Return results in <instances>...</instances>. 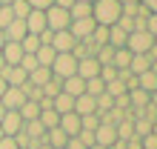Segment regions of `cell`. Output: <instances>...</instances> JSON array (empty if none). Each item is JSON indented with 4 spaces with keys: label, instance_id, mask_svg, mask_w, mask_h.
Returning a JSON list of instances; mask_svg holds the SVG:
<instances>
[{
    "label": "cell",
    "instance_id": "be15d7a7",
    "mask_svg": "<svg viewBox=\"0 0 157 149\" xmlns=\"http://www.w3.org/2000/svg\"><path fill=\"white\" fill-rule=\"evenodd\" d=\"M3 115H6V109H3V103H0V118H3Z\"/></svg>",
    "mask_w": 157,
    "mask_h": 149
},
{
    "label": "cell",
    "instance_id": "e575fe53",
    "mask_svg": "<svg viewBox=\"0 0 157 149\" xmlns=\"http://www.w3.org/2000/svg\"><path fill=\"white\" fill-rule=\"evenodd\" d=\"M146 135H151V120L134 118V138H146Z\"/></svg>",
    "mask_w": 157,
    "mask_h": 149
},
{
    "label": "cell",
    "instance_id": "4dcf8cb0",
    "mask_svg": "<svg viewBox=\"0 0 157 149\" xmlns=\"http://www.w3.org/2000/svg\"><path fill=\"white\" fill-rule=\"evenodd\" d=\"M9 9H12V14L17 17V20H26V14L32 12V6L26 3V0H14V3H9Z\"/></svg>",
    "mask_w": 157,
    "mask_h": 149
},
{
    "label": "cell",
    "instance_id": "9c48e42d",
    "mask_svg": "<svg viewBox=\"0 0 157 149\" xmlns=\"http://www.w3.org/2000/svg\"><path fill=\"white\" fill-rule=\"evenodd\" d=\"M0 78L6 80V86H23L29 74H26L20 66H3V69H0Z\"/></svg>",
    "mask_w": 157,
    "mask_h": 149
},
{
    "label": "cell",
    "instance_id": "d4e9b609",
    "mask_svg": "<svg viewBox=\"0 0 157 149\" xmlns=\"http://www.w3.org/2000/svg\"><path fill=\"white\" fill-rule=\"evenodd\" d=\"M137 89H143V92H157V74L149 69V72H143V74H137Z\"/></svg>",
    "mask_w": 157,
    "mask_h": 149
},
{
    "label": "cell",
    "instance_id": "d6986e66",
    "mask_svg": "<svg viewBox=\"0 0 157 149\" xmlns=\"http://www.w3.org/2000/svg\"><path fill=\"white\" fill-rule=\"evenodd\" d=\"M66 141H69V135L63 132L60 126H54V129H46V143H49L52 149H63V146H66Z\"/></svg>",
    "mask_w": 157,
    "mask_h": 149
},
{
    "label": "cell",
    "instance_id": "836d02e7",
    "mask_svg": "<svg viewBox=\"0 0 157 149\" xmlns=\"http://www.w3.org/2000/svg\"><path fill=\"white\" fill-rule=\"evenodd\" d=\"M69 17L77 20V17H91V3H75L69 9Z\"/></svg>",
    "mask_w": 157,
    "mask_h": 149
},
{
    "label": "cell",
    "instance_id": "4316f807",
    "mask_svg": "<svg viewBox=\"0 0 157 149\" xmlns=\"http://www.w3.org/2000/svg\"><path fill=\"white\" fill-rule=\"evenodd\" d=\"M54 54H57V52H54L52 46H40V49L34 52V60H37V66H49V69H52V63H54Z\"/></svg>",
    "mask_w": 157,
    "mask_h": 149
},
{
    "label": "cell",
    "instance_id": "603a6c76",
    "mask_svg": "<svg viewBox=\"0 0 157 149\" xmlns=\"http://www.w3.org/2000/svg\"><path fill=\"white\" fill-rule=\"evenodd\" d=\"M149 92H143V89H132L128 92V109H146L149 106Z\"/></svg>",
    "mask_w": 157,
    "mask_h": 149
},
{
    "label": "cell",
    "instance_id": "e7e4bbea",
    "mask_svg": "<svg viewBox=\"0 0 157 149\" xmlns=\"http://www.w3.org/2000/svg\"><path fill=\"white\" fill-rule=\"evenodd\" d=\"M0 138H6V135H3V129H0Z\"/></svg>",
    "mask_w": 157,
    "mask_h": 149
},
{
    "label": "cell",
    "instance_id": "f6af8a7d",
    "mask_svg": "<svg viewBox=\"0 0 157 149\" xmlns=\"http://www.w3.org/2000/svg\"><path fill=\"white\" fill-rule=\"evenodd\" d=\"M140 143H143V149H157V135L151 132V135H146V138H140Z\"/></svg>",
    "mask_w": 157,
    "mask_h": 149
},
{
    "label": "cell",
    "instance_id": "8d00e7d4",
    "mask_svg": "<svg viewBox=\"0 0 157 149\" xmlns=\"http://www.w3.org/2000/svg\"><path fill=\"white\" fill-rule=\"evenodd\" d=\"M126 83L120 80V78H114L112 83H106V95H112V98H120V95H126Z\"/></svg>",
    "mask_w": 157,
    "mask_h": 149
},
{
    "label": "cell",
    "instance_id": "6125c7cd",
    "mask_svg": "<svg viewBox=\"0 0 157 149\" xmlns=\"http://www.w3.org/2000/svg\"><path fill=\"white\" fill-rule=\"evenodd\" d=\"M0 3H3V6H9V3H14V0H0Z\"/></svg>",
    "mask_w": 157,
    "mask_h": 149
},
{
    "label": "cell",
    "instance_id": "60d3db41",
    "mask_svg": "<svg viewBox=\"0 0 157 149\" xmlns=\"http://www.w3.org/2000/svg\"><path fill=\"white\" fill-rule=\"evenodd\" d=\"M12 20H14V14H12V9L0 3V29H6V26L12 23Z\"/></svg>",
    "mask_w": 157,
    "mask_h": 149
},
{
    "label": "cell",
    "instance_id": "6da1fadb",
    "mask_svg": "<svg viewBox=\"0 0 157 149\" xmlns=\"http://www.w3.org/2000/svg\"><path fill=\"white\" fill-rule=\"evenodd\" d=\"M123 14V6L120 0H94L91 3V20L97 26H114Z\"/></svg>",
    "mask_w": 157,
    "mask_h": 149
},
{
    "label": "cell",
    "instance_id": "ffe728a7",
    "mask_svg": "<svg viewBox=\"0 0 157 149\" xmlns=\"http://www.w3.org/2000/svg\"><path fill=\"white\" fill-rule=\"evenodd\" d=\"M23 132L29 135V141H32L34 146H37L43 138H46V129H43V123H40V120H29V123H23Z\"/></svg>",
    "mask_w": 157,
    "mask_h": 149
},
{
    "label": "cell",
    "instance_id": "d6a6232c",
    "mask_svg": "<svg viewBox=\"0 0 157 149\" xmlns=\"http://www.w3.org/2000/svg\"><path fill=\"white\" fill-rule=\"evenodd\" d=\"M94 46H106L109 43V26H94V32H91V37H89Z\"/></svg>",
    "mask_w": 157,
    "mask_h": 149
},
{
    "label": "cell",
    "instance_id": "30bf717a",
    "mask_svg": "<svg viewBox=\"0 0 157 149\" xmlns=\"http://www.w3.org/2000/svg\"><path fill=\"white\" fill-rule=\"evenodd\" d=\"M23 23H26V29H29L32 34H40L43 29H49V26H46V12H40V9H32Z\"/></svg>",
    "mask_w": 157,
    "mask_h": 149
},
{
    "label": "cell",
    "instance_id": "f35d334b",
    "mask_svg": "<svg viewBox=\"0 0 157 149\" xmlns=\"http://www.w3.org/2000/svg\"><path fill=\"white\" fill-rule=\"evenodd\" d=\"M97 126H100V115H97V112H94V115H80V129L94 132Z\"/></svg>",
    "mask_w": 157,
    "mask_h": 149
},
{
    "label": "cell",
    "instance_id": "f907efd6",
    "mask_svg": "<svg viewBox=\"0 0 157 149\" xmlns=\"http://www.w3.org/2000/svg\"><path fill=\"white\" fill-rule=\"evenodd\" d=\"M126 149H143L140 138H132V141H126Z\"/></svg>",
    "mask_w": 157,
    "mask_h": 149
},
{
    "label": "cell",
    "instance_id": "7dc6e473",
    "mask_svg": "<svg viewBox=\"0 0 157 149\" xmlns=\"http://www.w3.org/2000/svg\"><path fill=\"white\" fill-rule=\"evenodd\" d=\"M77 138H80V141L86 143V146H91V143H94V132H86V129H80V132H77Z\"/></svg>",
    "mask_w": 157,
    "mask_h": 149
},
{
    "label": "cell",
    "instance_id": "94428289",
    "mask_svg": "<svg viewBox=\"0 0 157 149\" xmlns=\"http://www.w3.org/2000/svg\"><path fill=\"white\" fill-rule=\"evenodd\" d=\"M3 66H6V60H3V54H0V69H3Z\"/></svg>",
    "mask_w": 157,
    "mask_h": 149
},
{
    "label": "cell",
    "instance_id": "f546056e",
    "mask_svg": "<svg viewBox=\"0 0 157 149\" xmlns=\"http://www.w3.org/2000/svg\"><path fill=\"white\" fill-rule=\"evenodd\" d=\"M20 49H23V54H34V52L40 49V37L29 32V34H26L23 40H20Z\"/></svg>",
    "mask_w": 157,
    "mask_h": 149
},
{
    "label": "cell",
    "instance_id": "9a60e30c",
    "mask_svg": "<svg viewBox=\"0 0 157 149\" xmlns=\"http://www.w3.org/2000/svg\"><path fill=\"white\" fill-rule=\"evenodd\" d=\"M3 34H6V40H12V43H20L23 37L29 34V29H26V23H23V20H17V17H14V20H12V23H9L6 29H3Z\"/></svg>",
    "mask_w": 157,
    "mask_h": 149
},
{
    "label": "cell",
    "instance_id": "8fae6325",
    "mask_svg": "<svg viewBox=\"0 0 157 149\" xmlns=\"http://www.w3.org/2000/svg\"><path fill=\"white\" fill-rule=\"evenodd\" d=\"M117 141V129L112 126V123H100L97 129H94V143H100V146H112Z\"/></svg>",
    "mask_w": 157,
    "mask_h": 149
},
{
    "label": "cell",
    "instance_id": "4fadbf2b",
    "mask_svg": "<svg viewBox=\"0 0 157 149\" xmlns=\"http://www.w3.org/2000/svg\"><path fill=\"white\" fill-rule=\"evenodd\" d=\"M0 54H3L6 66H17V63H20V58H23V49H20V43L6 40V43H3V49H0Z\"/></svg>",
    "mask_w": 157,
    "mask_h": 149
},
{
    "label": "cell",
    "instance_id": "484cf974",
    "mask_svg": "<svg viewBox=\"0 0 157 149\" xmlns=\"http://www.w3.org/2000/svg\"><path fill=\"white\" fill-rule=\"evenodd\" d=\"M126 37H128V32H123L117 23H114V26H109V46H114V49H123V46H126Z\"/></svg>",
    "mask_w": 157,
    "mask_h": 149
},
{
    "label": "cell",
    "instance_id": "b9f144b4",
    "mask_svg": "<svg viewBox=\"0 0 157 149\" xmlns=\"http://www.w3.org/2000/svg\"><path fill=\"white\" fill-rule=\"evenodd\" d=\"M117 26H120V29H123V32H134V17H126V14H120Z\"/></svg>",
    "mask_w": 157,
    "mask_h": 149
},
{
    "label": "cell",
    "instance_id": "681fc988",
    "mask_svg": "<svg viewBox=\"0 0 157 149\" xmlns=\"http://www.w3.org/2000/svg\"><path fill=\"white\" fill-rule=\"evenodd\" d=\"M140 3L149 9V14H157V0H140Z\"/></svg>",
    "mask_w": 157,
    "mask_h": 149
},
{
    "label": "cell",
    "instance_id": "7402d4cb",
    "mask_svg": "<svg viewBox=\"0 0 157 149\" xmlns=\"http://www.w3.org/2000/svg\"><path fill=\"white\" fill-rule=\"evenodd\" d=\"M151 69V58L149 54H132V63H128V72L132 74H143Z\"/></svg>",
    "mask_w": 157,
    "mask_h": 149
},
{
    "label": "cell",
    "instance_id": "7a4b0ae2",
    "mask_svg": "<svg viewBox=\"0 0 157 149\" xmlns=\"http://www.w3.org/2000/svg\"><path fill=\"white\" fill-rule=\"evenodd\" d=\"M52 74L60 78V80L77 74V58L71 52H57V54H54V63H52Z\"/></svg>",
    "mask_w": 157,
    "mask_h": 149
},
{
    "label": "cell",
    "instance_id": "816d5d0a",
    "mask_svg": "<svg viewBox=\"0 0 157 149\" xmlns=\"http://www.w3.org/2000/svg\"><path fill=\"white\" fill-rule=\"evenodd\" d=\"M54 6H60V9H71V6H75V0H54Z\"/></svg>",
    "mask_w": 157,
    "mask_h": 149
},
{
    "label": "cell",
    "instance_id": "db71d44e",
    "mask_svg": "<svg viewBox=\"0 0 157 149\" xmlns=\"http://www.w3.org/2000/svg\"><path fill=\"white\" fill-rule=\"evenodd\" d=\"M6 89H9V86H6V80L0 78V98H3V92H6Z\"/></svg>",
    "mask_w": 157,
    "mask_h": 149
},
{
    "label": "cell",
    "instance_id": "7bdbcfd3",
    "mask_svg": "<svg viewBox=\"0 0 157 149\" xmlns=\"http://www.w3.org/2000/svg\"><path fill=\"white\" fill-rule=\"evenodd\" d=\"M32 9H40V12H46V9H52L54 6V0H26Z\"/></svg>",
    "mask_w": 157,
    "mask_h": 149
},
{
    "label": "cell",
    "instance_id": "9f6ffc18",
    "mask_svg": "<svg viewBox=\"0 0 157 149\" xmlns=\"http://www.w3.org/2000/svg\"><path fill=\"white\" fill-rule=\"evenodd\" d=\"M3 43H6V34H3V29H0V49H3Z\"/></svg>",
    "mask_w": 157,
    "mask_h": 149
},
{
    "label": "cell",
    "instance_id": "7c38bea8",
    "mask_svg": "<svg viewBox=\"0 0 157 149\" xmlns=\"http://www.w3.org/2000/svg\"><path fill=\"white\" fill-rule=\"evenodd\" d=\"M97 74H100V63L94 58H80L77 60V78L89 80V78H97Z\"/></svg>",
    "mask_w": 157,
    "mask_h": 149
},
{
    "label": "cell",
    "instance_id": "bcb514c9",
    "mask_svg": "<svg viewBox=\"0 0 157 149\" xmlns=\"http://www.w3.org/2000/svg\"><path fill=\"white\" fill-rule=\"evenodd\" d=\"M63 149H89V146H86V143H83L80 138L75 135V138H69V141H66V146H63Z\"/></svg>",
    "mask_w": 157,
    "mask_h": 149
},
{
    "label": "cell",
    "instance_id": "d590c367",
    "mask_svg": "<svg viewBox=\"0 0 157 149\" xmlns=\"http://www.w3.org/2000/svg\"><path fill=\"white\" fill-rule=\"evenodd\" d=\"M60 92H63V80L60 78H52L43 86V98H54V95H60Z\"/></svg>",
    "mask_w": 157,
    "mask_h": 149
},
{
    "label": "cell",
    "instance_id": "cb8c5ba5",
    "mask_svg": "<svg viewBox=\"0 0 157 149\" xmlns=\"http://www.w3.org/2000/svg\"><path fill=\"white\" fill-rule=\"evenodd\" d=\"M17 112H20L23 123H29V120H37V118H40V103H37V100H26V103L17 109Z\"/></svg>",
    "mask_w": 157,
    "mask_h": 149
},
{
    "label": "cell",
    "instance_id": "3957f363",
    "mask_svg": "<svg viewBox=\"0 0 157 149\" xmlns=\"http://www.w3.org/2000/svg\"><path fill=\"white\" fill-rule=\"evenodd\" d=\"M151 43H154V37L149 32H128V37H126V49L132 54H149Z\"/></svg>",
    "mask_w": 157,
    "mask_h": 149
},
{
    "label": "cell",
    "instance_id": "74e56055",
    "mask_svg": "<svg viewBox=\"0 0 157 149\" xmlns=\"http://www.w3.org/2000/svg\"><path fill=\"white\" fill-rule=\"evenodd\" d=\"M94 103H97V115H103V112L114 109V98H112V95H106V92H103V95H97V98H94Z\"/></svg>",
    "mask_w": 157,
    "mask_h": 149
},
{
    "label": "cell",
    "instance_id": "f5cc1de1",
    "mask_svg": "<svg viewBox=\"0 0 157 149\" xmlns=\"http://www.w3.org/2000/svg\"><path fill=\"white\" fill-rule=\"evenodd\" d=\"M149 103H151V106L157 109V92H151V98H149Z\"/></svg>",
    "mask_w": 157,
    "mask_h": 149
},
{
    "label": "cell",
    "instance_id": "c3c4849f",
    "mask_svg": "<svg viewBox=\"0 0 157 149\" xmlns=\"http://www.w3.org/2000/svg\"><path fill=\"white\" fill-rule=\"evenodd\" d=\"M0 149H20V146H17V141H14V138H0Z\"/></svg>",
    "mask_w": 157,
    "mask_h": 149
},
{
    "label": "cell",
    "instance_id": "f1b7e54d",
    "mask_svg": "<svg viewBox=\"0 0 157 149\" xmlns=\"http://www.w3.org/2000/svg\"><path fill=\"white\" fill-rule=\"evenodd\" d=\"M40 123H43V129H54V126H57L60 123V115H57V112H54V109H40Z\"/></svg>",
    "mask_w": 157,
    "mask_h": 149
},
{
    "label": "cell",
    "instance_id": "5b68a950",
    "mask_svg": "<svg viewBox=\"0 0 157 149\" xmlns=\"http://www.w3.org/2000/svg\"><path fill=\"white\" fill-rule=\"evenodd\" d=\"M0 103H3L6 112H17V109L26 103V95H23L20 86H9V89L3 92V98H0Z\"/></svg>",
    "mask_w": 157,
    "mask_h": 149
},
{
    "label": "cell",
    "instance_id": "ee69618b",
    "mask_svg": "<svg viewBox=\"0 0 157 149\" xmlns=\"http://www.w3.org/2000/svg\"><path fill=\"white\" fill-rule=\"evenodd\" d=\"M146 32H149L151 37H157V14H149V17H146Z\"/></svg>",
    "mask_w": 157,
    "mask_h": 149
},
{
    "label": "cell",
    "instance_id": "6f0895ef",
    "mask_svg": "<svg viewBox=\"0 0 157 149\" xmlns=\"http://www.w3.org/2000/svg\"><path fill=\"white\" fill-rule=\"evenodd\" d=\"M89 149H109V146H100V143H91Z\"/></svg>",
    "mask_w": 157,
    "mask_h": 149
},
{
    "label": "cell",
    "instance_id": "ab89813d",
    "mask_svg": "<svg viewBox=\"0 0 157 149\" xmlns=\"http://www.w3.org/2000/svg\"><path fill=\"white\" fill-rule=\"evenodd\" d=\"M97 78L103 80V83H112V80L117 78V69L112 66V63H109V66H100V74H97Z\"/></svg>",
    "mask_w": 157,
    "mask_h": 149
},
{
    "label": "cell",
    "instance_id": "11a10c76",
    "mask_svg": "<svg viewBox=\"0 0 157 149\" xmlns=\"http://www.w3.org/2000/svg\"><path fill=\"white\" fill-rule=\"evenodd\" d=\"M128 3H140V0H120V6H128Z\"/></svg>",
    "mask_w": 157,
    "mask_h": 149
},
{
    "label": "cell",
    "instance_id": "e0dca14e",
    "mask_svg": "<svg viewBox=\"0 0 157 149\" xmlns=\"http://www.w3.org/2000/svg\"><path fill=\"white\" fill-rule=\"evenodd\" d=\"M52 109L57 112V115H66V112H75V98L66 95V92H60V95L52 98Z\"/></svg>",
    "mask_w": 157,
    "mask_h": 149
},
{
    "label": "cell",
    "instance_id": "44dd1931",
    "mask_svg": "<svg viewBox=\"0 0 157 149\" xmlns=\"http://www.w3.org/2000/svg\"><path fill=\"white\" fill-rule=\"evenodd\" d=\"M75 112H77V115H94V112H97L94 98H91V95H80V98H75Z\"/></svg>",
    "mask_w": 157,
    "mask_h": 149
},
{
    "label": "cell",
    "instance_id": "277c9868",
    "mask_svg": "<svg viewBox=\"0 0 157 149\" xmlns=\"http://www.w3.org/2000/svg\"><path fill=\"white\" fill-rule=\"evenodd\" d=\"M69 23H71L69 9H60V6L46 9V26H49L52 32H63V29H69Z\"/></svg>",
    "mask_w": 157,
    "mask_h": 149
},
{
    "label": "cell",
    "instance_id": "83f0119b",
    "mask_svg": "<svg viewBox=\"0 0 157 149\" xmlns=\"http://www.w3.org/2000/svg\"><path fill=\"white\" fill-rule=\"evenodd\" d=\"M128 63H132V52H128L126 49V46H123V49H114V58H112V66L120 72V69H128Z\"/></svg>",
    "mask_w": 157,
    "mask_h": 149
},
{
    "label": "cell",
    "instance_id": "2e32d148",
    "mask_svg": "<svg viewBox=\"0 0 157 149\" xmlns=\"http://www.w3.org/2000/svg\"><path fill=\"white\" fill-rule=\"evenodd\" d=\"M63 92L71 98H80V95H86V80L77 78V74H71V78H63Z\"/></svg>",
    "mask_w": 157,
    "mask_h": 149
},
{
    "label": "cell",
    "instance_id": "5bb4252c",
    "mask_svg": "<svg viewBox=\"0 0 157 149\" xmlns=\"http://www.w3.org/2000/svg\"><path fill=\"white\" fill-rule=\"evenodd\" d=\"M63 132H66L69 138H75L80 132V115L77 112H66V115H60V123H57Z\"/></svg>",
    "mask_w": 157,
    "mask_h": 149
},
{
    "label": "cell",
    "instance_id": "52a82bcc",
    "mask_svg": "<svg viewBox=\"0 0 157 149\" xmlns=\"http://www.w3.org/2000/svg\"><path fill=\"white\" fill-rule=\"evenodd\" d=\"M0 129H3V135L14 138V135L23 129V118H20V112H6V115L0 118Z\"/></svg>",
    "mask_w": 157,
    "mask_h": 149
},
{
    "label": "cell",
    "instance_id": "ba28073f",
    "mask_svg": "<svg viewBox=\"0 0 157 149\" xmlns=\"http://www.w3.org/2000/svg\"><path fill=\"white\" fill-rule=\"evenodd\" d=\"M75 34H71L69 29H63V32H54V37H52V49L54 52H71L75 49Z\"/></svg>",
    "mask_w": 157,
    "mask_h": 149
},
{
    "label": "cell",
    "instance_id": "ac0fdd59",
    "mask_svg": "<svg viewBox=\"0 0 157 149\" xmlns=\"http://www.w3.org/2000/svg\"><path fill=\"white\" fill-rule=\"evenodd\" d=\"M52 78H54V74H52V69H49V66H37L34 72H29V78H26V80H29L32 86H40V89H43Z\"/></svg>",
    "mask_w": 157,
    "mask_h": 149
},
{
    "label": "cell",
    "instance_id": "8992f818",
    "mask_svg": "<svg viewBox=\"0 0 157 149\" xmlns=\"http://www.w3.org/2000/svg\"><path fill=\"white\" fill-rule=\"evenodd\" d=\"M94 20L91 17H77V20L69 23V32L75 34V40H86V37H91V32H94Z\"/></svg>",
    "mask_w": 157,
    "mask_h": 149
},
{
    "label": "cell",
    "instance_id": "1f68e13d",
    "mask_svg": "<svg viewBox=\"0 0 157 149\" xmlns=\"http://www.w3.org/2000/svg\"><path fill=\"white\" fill-rule=\"evenodd\" d=\"M103 92H106V83L100 80V78H89L86 80V95L97 98V95H103Z\"/></svg>",
    "mask_w": 157,
    "mask_h": 149
},
{
    "label": "cell",
    "instance_id": "680465c9",
    "mask_svg": "<svg viewBox=\"0 0 157 149\" xmlns=\"http://www.w3.org/2000/svg\"><path fill=\"white\" fill-rule=\"evenodd\" d=\"M151 72H154V74H157V60H151Z\"/></svg>",
    "mask_w": 157,
    "mask_h": 149
},
{
    "label": "cell",
    "instance_id": "91938a15",
    "mask_svg": "<svg viewBox=\"0 0 157 149\" xmlns=\"http://www.w3.org/2000/svg\"><path fill=\"white\" fill-rule=\"evenodd\" d=\"M75 3H94V0H75Z\"/></svg>",
    "mask_w": 157,
    "mask_h": 149
}]
</instances>
